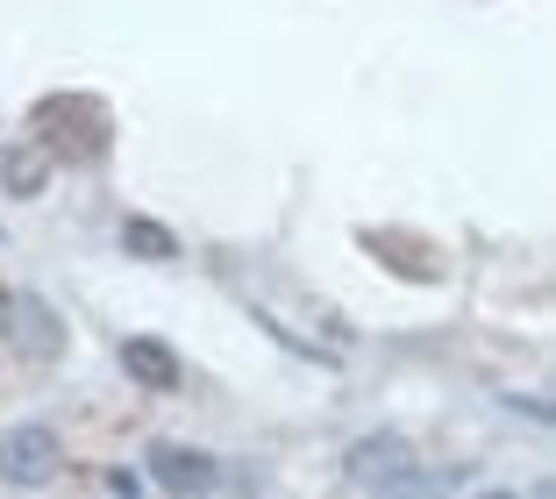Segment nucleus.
I'll use <instances>...</instances> for the list:
<instances>
[{"mask_svg": "<svg viewBox=\"0 0 556 499\" xmlns=\"http://www.w3.org/2000/svg\"><path fill=\"white\" fill-rule=\"evenodd\" d=\"M122 364H129L143 386H179V357H164L157 342H122Z\"/></svg>", "mask_w": 556, "mask_h": 499, "instance_id": "nucleus-5", "label": "nucleus"}, {"mask_svg": "<svg viewBox=\"0 0 556 499\" xmlns=\"http://www.w3.org/2000/svg\"><path fill=\"white\" fill-rule=\"evenodd\" d=\"M129 242H136V250H143V258H164V250H172V242H164L157 228H129Z\"/></svg>", "mask_w": 556, "mask_h": 499, "instance_id": "nucleus-7", "label": "nucleus"}, {"mask_svg": "<svg viewBox=\"0 0 556 499\" xmlns=\"http://www.w3.org/2000/svg\"><path fill=\"white\" fill-rule=\"evenodd\" d=\"M350 485H364V492H407L414 485L407 442H364V450L350 457Z\"/></svg>", "mask_w": 556, "mask_h": 499, "instance_id": "nucleus-3", "label": "nucleus"}, {"mask_svg": "<svg viewBox=\"0 0 556 499\" xmlns=\"http://www.w3.org/2000/svg\"><path fill=\"white\" fill-rule=\"evenodd\" d=\"M8 322H15L22 328V350H29V357H43V350H58V322H50V314H43V307H36L29 300V292H15V300H8Z\"/></svg>", "mask_w": 556, "mask_h": 499, "instance_id": "nucleus-4", "label": "nucleus"}, {"mask_svg": "<svg viewBox=\"0 0 556 499\" xmlns=\"http://www.w3.org/2000/svg\"><path fill=\"white\" fill-rule=\"evenodd\" d=\"M58 471V435L50 428H15L0 442V478L8 485H43Z\"/></svg>", "mask_w": 556, "mask_h": 499, "instance_id": "nucleus-2", "label": "nucleus"}, {"mask_svg": "<svg viewBox=\"0 0 556 499\" xmlns=\"http://www.w3.org/2000/svg\"><path fill=\"white\" fill-rule=\"evenodd\" d=\"M36 129H43L50 144L65 150V158H93V150L108 144V114H100L93 100H50Z\"/></svg>", "mask_w": 556, "mask_h": 499, "instance_id": "nucleus-1", "label": "nucleus"}, {"mask_svg": "<svg viewBox=\"0 0 556 499\" xmlns=\"http://www.w3.org/2000/svg\"><path fill=\"white\" fill-rule=\"evenodd\" d=\"M157 478L200 492V485H214V464H200V457H186V450H157Z\"/></svg>", "mask_w": 556, "mask_h": 499, "instance_id": "nucleus-6", "label": "nucleus"}]
</instances>
